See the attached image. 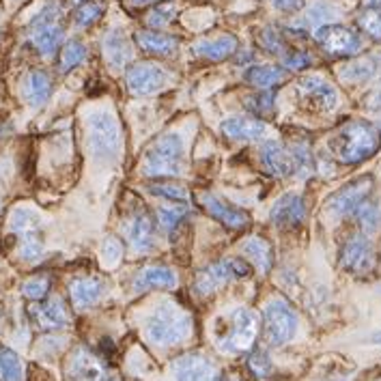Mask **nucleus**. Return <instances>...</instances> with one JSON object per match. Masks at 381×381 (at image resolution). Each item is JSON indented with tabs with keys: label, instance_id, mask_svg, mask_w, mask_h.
Here are the masks:
<instances>
[{
	"label": "nucleus",
	"instance_id": "52",
	"mask_svg": "<svg viewBox=\"0 0 381 381\" xmlns=\"http://www.w3.org/2000/svg\"><path fill=\"white\" fill-rule=\"evenodd\" d=\"M370 342H375V345H381V330L370 336Z\"/></svg>",
	"mask_w": 381,
	"mask_h": 381
},
{
	"label": "nucleus",
	"instance_id": "43",
	"mask_svg": "<svg viewBox=\"0 0 381 381\" xmlns=\"http://www.w3.org/2000/svg\"><path fill=\"white\" fill-rule=\"evenodd\" d=\"M50 291V278L48 276H37V278H30L28 282H24L22 287V293L28 297V299H44Z\"/></svg>",
	"mask_w": 381,
	"mask_h": 381
},
{
	"label": "nucleus",
	"instance_id": "21",
	"mask_svg": "<svg viewBox=\"0 0 381 381\" xmlns=\"http://www.w3.org/2000/svg\"><path fill=\"white\" fill-rule=\"evenodd\" d=\"M104 56L112 69H123L132 61V44L121 30H110L104 37Z\"/></svg>",
	"mask_w": 381,
	"mask_h": 381
},
{
	"label": "nucleus",
	"instance_id": "16",
	"mask_svg": "<svg viewBox=\"0 0 381 381\" xmlns=\"http://www.w3.org/2000/svg\"><path fill=\"white\" fill-rule=\"evenodd\" d=\"M299 95L306 99L311 106L319 108V110H334L338 104V95L334 91V87H330L323 78L319 75H306L297 82Z\"/></svg>",
	"mask_w": 381,
	"mask_h": 381
},
{
	"label": "nucleus",
	"instance_id": "15",
	"mask_svg": "<svg viewBox=\"0 0 381 381\" xmlns=\"http://www.w3.org/2000/svg\"><path fill=\"white\" fill-rule=\"evenodd\" d=\"M261 164L274 177H289L295 175V162H293V154L291 149H287L285 144H280L278 140H268L261 144Z\"/></svg>",
	"mask_w": 381,
	"mask_h": 381
},
{
	"label": "nucleus",
	"instance_id": "4",
	"mask_svg": "<svg viewBox=\"0 0 381 381\" xmlns=\"http://www.w3.org/2000/svg\"><path fill=\"white\" fill-rule=\"evenodd\" d=\"M185 168L183 140L177 134H164L146 149L142 173L146 177H179Z\"/></svg>",
	"mask_w": 381,
	"mask_h": 381
},
{
	"label": "nucleus",
	"instance_id": "9",
	"mask_svg": "<svg viewBox=\"0 0 381 381\" xmlns=\"http://www.w3.org/2000/svg\"><path fill=\"white\" fill-rule=\"evenodd\" d=\"M315 39L317 44L332 56H354L362 48L360 37L340 24H323L315 30Z\"/></svg>",
	"mask_w": 381,
	"mask_h": 381
},
{
	"label": "nucleus",
	"instance_id": "17",
	"mask_svg": "<svg viewBox=\"0 0 381 381\" xmlns=\"http://www.w3.org/2000/svg\"><path fill=\"white\" fill-rule=\"evenodd\" d=\"M270 218L276 226L280 228H289V226H297L304 222V218H306V203H304V199L299 194H285L280 196L272 211H270Z\"/></svg>",
	"mask_w": 381,
	"mask_h": 381
},
{
	"label": "nucleus",
	"instance_id": "37",
	"mask_svg": "<svg viewBox=\"0 0 381 381\" xmlns=\"http://www.w3.org/2000/svg\"><path fill=\"white\" fill-rule=\"evenodd\" d=\"M149 192L154 196H162L168 201H177V203H187V189L181 185H173V183H151Z\"/></svg>",
	"mask_w": 381,
	"mask_h": 381
},
{
	"label": "nucleus",
	"instance_id": "55",
	"mask_svg": "<svg viewBox=\"0 0 381 381\" xmlns=\"http://www.w3.org/2000/svg\"><path fill=\"white\" fill-rule=\"evenodd\" d=\"M377 291H379V293H381V285H379V289H377Z\"/></svg>",
	"mask_w": 381,
	"mask_h": 381
},
{
	"label": "nucleus",
	"instance_id": "46",
	"mask_svg": "<svg viewBox=\"0 0 381 381\" xmlns=\"http://www.w3.org/2000/svg\"><path fill=\"white\" fill-rule=\"evenodd\" d=\"M311 65V56L306 52H291L282 56L285 69H306Z\"/></svg>",
	"mask_w": 381,
	"mask_h": 381
},
{
	"label": "nucleus",
	"instance_id": "32",
	"mask_svg": "<svg viewBox=\"0 0 381 381\" xmlns=\"http://www.w3.org/2000/svg\"><path fill=\"white\" fill-rule=\"evenodd\" d=\"M24 366L18 354L7 347H0V381H22Z\"/></svg>",
	"mask_w": 381,
	"mask_h": 381
},
{
	"label": "nucleus",
	"instance_id": "51",
	"mask_svg": "<svg viewBox=\"0 0 381 381\" xmlns=\"http://www.w3.org/2000/svg\"><path fill=\"white\" fill-rule=\"evenodd\" d=\"M373 106L375 108H381V87L375 91V95H373Z\"/></svg>",
	"mask_w": 381,
	"mask_h": 381
},
{
	"label": "nucleus",
	"instance_id": "29",
	"mask_svg": "<svg viewBox=\"0 0 381 381\" xmlns=\"http://www.w3.org/2000/svg\"><path fill=\"white\" fill-rule=\"evenodd\" d=\"M287 78V71L282 67L276 65H252L246 71V80L263 91H270L272 87H278L280 82H285Z\"/></svg>",
	"mask_w": 381,
	"mask_h": 381
},
{
	"label": "nucleus",
	"instance_id": "53",
	"mask_svg": "<svg viewBox=\"0 0 381 381\" xmlns=\"http://www.w3.org/2000/svg\"><path fill=\"white\" fill-rule=\"evenodd\" d=\"M368 7H381V0H364Z\"/></svg>",
	"mask_w": 381,
	"mask_h": 381
},
{
	"label": "nucleus",
	"instance_id": "7",
	"mask_svg": "<svg viewBox=\"0 0 381 381\" xmlns=\"http://www.w3.org/2000/svg\"><path fill=\"white\" fill-rule=\"evenodd\" d=\"M263 319H265V332H268V338L272 345L282 347L289 340L295 338L299 321H297L295 311L285 299L268 301V306L263 311Z\"/></svg>",
	"mask_w": 381,
	"mask_h": 381
},
{
	"label": "nucleus",
	"instance_id": "35",
	"mask_svg": "<svg viewBox=\"0 0 381 381\" xmlns=\"http://www.w3.org/2000/svg\"><path fill=\"white\" fill-rule=\"evenodd\" d=\"M291 154H293V162H295V175L297 177H308L313 175L315 170V162H313V156L306 144H295L291 146Z\"/></svg>",
	"mask_w": 381,
	"mask_h": 381
},
{
	"label": "nucleus",
	"instance_id": "8",
	"mask_svg": "<svg viewBox=\"0 0 381 381\" xmlns=\"http://www.w3.org/2000/svg\"><path fill=\"white\" fill-rule=\"evenodd\" d=\"M250 274V265L242 258H224L218 261L209 268H205L194 282V291L199 295H211L213 291H218L220 287H224L226 282H231L235 278H244Z\"/></svg>",
	"mask_w": 381,
	"mask_h": 381
},
{
	"label": "nucleus",
	"instance_id": "50",
	"mask_svg": "<svg viewBox=\"0 0 381 381\" xmlns=\"http://www.w3.org/2000/svg\"><path fill=\"white\" fill-rule=\"evenodd\" d=\"M151 3H158V0H125V5H130V7H142V5H151Z\"/></svg>",
	"mask_w": 381,
	"mask_h": 381
},
{
	"label": "nucleus",
	"instance_id": "45",
	"mask_svg": "<svg viewBox=\"0 0 381 381\" xmlns=\"http://www.w3.org/2000/svg\"><path fill=\"white\" fill-rule=\"evenodd\" d=\"M261 46L268 50V52H274V54H282L285 52V44H282V39H280V35L278 32H274V30H263L261 32Z\"/></svg>",
	"mask_w": 381,
	"mask_h": 381
},
{
	"label": "nucleus",
	"instance_id": "6",
	"mask_svg": "<svg viewBox=\"0 0 381 381\" xmlns=\"http://www.w3.org/2000/svg\"><path fill=\"white\" fill-rule=\"evenodd\" d=\"M63 35H65V30L61 26V9L54 3L46 5L42 9V13H37L28 28L30 44L44 56H52L58 50Z\"/></svg>",
	"mask_w": 381,
	"mask_h": 381
},
{
	"label": "nucleus",
	"instance_id": "1",
	"mask_svg": "<svg viewBox=\"0 0 381 381\" xmlns=\"http://www.w3.org/2000/svg\"><path fill=\"white\" fill-rule=\"evenodd\" d=\"M381 146V132L368 121H349L330 136V151L340 164H360Z\"/></svg>",
	"mask_w": 381,
	"mask_h": 381
},
{
	"label": "nucleus",
	"instance_id": "44",
	"mask_svg": "<svg viewBox=\"0 0 381 381\" xmlns=\"http://www.w3.org/2000/svg\"><path fill=\"white\" fill-rule=\"evenodd\" d=\"M246 104L254 114H270L274 110V93H270V91L258 93L254 97H248Z\"/></svg>",
	"mask_w": 381,
	"mask_h": 381
},
{
	"label": "nucleus",
	"instance_id": "56",
	"mask_svg": "<svg viewBox=\"0 0 381 381\" xmlns=\"http://www.w3.org/2000/svg\"><path fill=\"white\" fill-rule=\"evenodd\" d=\"M114 381H117V379H114Z\"/></svg>",
	"mask_w": 381,
	"mask_h": 381
},
{
	"label": "nucleus",
	"instance_id": "54",
	"mask_svg": "<svg viewBox=\"0 0 381 381\" xmlns=\"http://www.w3.org/2000/svg\"><path fill=\"white\" fill-rule=\"evenodd\" d=\"M9 130H11L9 125H5V123H0V138H3V136H5V134L9 132Z\"/></svg>",
	"mask_w": 381,
	"mask_h": 381
},
{
	"label": "nucleus",
	"instance_id": "48",
	"mask_svg": "<svg viewBox=\"0 0 381 381\" xmlns=\"http://www.w3.org/2000/svg\"><path fill=\"white\" fill-rule=\"evenodd\" d=\"M272 5L282 13H295L304 7V0H272Z\"/></svg>",
	"mask_w": 381,
	"mask_h": 381
},
{
	"label": "nucleus",
	"instance_id": "10",
	"mask_svg": "<svg viewBox=\"0 0 381 381\" xmlns=\"http://www.w3.org/2000/svg\"><path fill=\"white\" fill-rule=\"evenodd\" d=\"M125 82L134 95H151L164 87L166 73L156 63H134L127 67Z\"/></svg>",
	"mask_w": 381,
	"mask_h": 381
},
{
	"label": "nucleus",
	"instance_id": "31",
	"mask_svg": "<svg viewBox=\"0 0 381 381\" xmlns=\"http://www.w3.org/2000/svg\"><path fill=\"white\" fill-rule=\"evenodd\" d=\"M9 224L13 228V233H18L20 237L30 235V233H39V216L28 207H18L11 213Z\"/></svg>",
	"mask_w": 381,
	"mask_h": 381
},
{
	"label": "nucleus",
	"instance_id": "30",
	"mask_svg": "<svg viewBox=\"0 0 381 381\" xmlns=\"http://www.w3.org/2000/svg\"><path fill=\"white\" fill-rule=\"evenodd\" d=\"M244 252L258 265L261 272H270L272 261H274V252H272V246L263 237H250L244 246Z\"/></svg>",
	"mask_w": 381,
	"mask_h": 381
},
{
	"label": "nucleus",
	"instance_id": "39",
	"mask_svg": "<svg viewBox=\"0 0 381 381\" xmlns=\"http://www.w3.org/2000/svg\"><path fill=\"white\" fill-rule=\"evenodd\" d=\"M175 13H177V7L173 3H162L151 9V13L146 15V24L151 28H164L173 22Z\"/></svg>",
	"mask_w": 381,
	"mask_h": 381
},
{
	"label": "nucleus",
	"instance_id": "23",
	"mask_svg": "<svg viewBox=\"0 0 381 381\" xmlns=\"http://www.w3.org/2000/svg\"><path fill=\"white\" fill-rule=\"evenodd\" d=\"M177 274L162 265H149L140 270L134 280V291H151V289H175Z\"/></svg>",
	"mask_w": 381,
	"mask_h": 381
},
{
	"label": "nucleus",
	"instance_id": "22",
	"mask_svg": "<svg viewBox=\"0 0 381 381\" xmlns=\"http://www.w3.org/2000/svg\"><path fill=\"white\" fill-rule=\"evenodd\" d=\"M24 99L32 106V108H39L44 106L50 95H52V80L50 75L42 69H32L26 78H24V87H22Z\"/></svg>",
	"mask_w": 381,
	"mask_h": 381
},
{
	"label": "nucleus",
	"instance_id": "28",
	"mask_svg": "<svg viewBox=\"0 0 381 381\" xmlns=\"http://www.w3.org/2000/svg\"><path fill=\"white\" fill-rule=\"evenodd\" d=\"M136 44L149 54H170L179 46V42L175 39L173 35L158 32V30H138L136 32Z\"/></svg>",
	"mask_w": 381,
	"mask_h": 381
},
{
	"label": "nucleus",
	"instance_id": "26",
	"mask_svg": "<svg viewBox=\"0 0 381 381\" xmlns=\"http://www.w3.org/2000/svg\"><path fill=\"white\" fill-rule=\"evenodd\" d=\"M239 44L233 35H222L218 39H205V42H199L194 46V52L203 58H209V61H224L228 56H233L237 52Z\"/></svg>",
	"mask_w": 381,
	"mask_h": 381
},
{
	"label": "nucleus",
	"instance_id": "27",
	"mask_svg": "<svg viewBox=\"0 0 381 381\" xmlns=\"http://www.w3.org/2000/svg\"><path fill=\"white\" fill-rule=\"evenodd\" d=\"M379 58L375 56H360L349 61L347 65H342L338 75L345 82H366L379 73Z\"/></svg>",
	"mask_w": 381,
	"mask_h": 381
},
{
	"label": "nucleus",
	"instance_id": "12",
	"mask_svg": "<svg viewBox=\"0 0 381 381\" xmlns=\"http://www.w3.org/2000/svg\"><path fill=\"white\" fill-rule=\"evenodd\" d=\"M175 381H218V368L203 354H185L170 366Z\"/></svg>",
	"mask_w": 381,
	"mask_h": 381
},
{
	"label": "nucleus",
	"instance_id": "42",
	"mask_svg": "<svg viewBox=\"0 0 381 381\" xmlns=\"http://www.w3.org/2000/svg\"><path fill=\"white\" fill-rule=\"evenodd\" d=\"M101 258L108 268H114V265H119L121 258H123V244L117 239V237H106L104 244H101Z\"/></svg>",
	"mask_w": 381,
	"mask_h": 381
},
{
	"label": "nucleus",
	"instance_id": "25",
	"mask_svg": "<svg viewBox=\"0 0 381 381\" xmlns=\"http://www.w3.org/2000/svg\"><path fill=\"white\" fill-rule=\"evenodd\" d=\"M71 299L75 308H89L101 299L104 295V285L95 278H78L73 280L69 287Z\"/></svg>",
	"mask_w": 381,
	"mask_h": 381
},
{
	"label": "nucleus",
	"instance_id": "13",
	"mask_svg": "<svg viewBox=\"0 0 381 381\" xmlns=\"http://www.w3.org/2000/svg\"><path fill=\"white\" fill-rule=\"evenodd\" d=\"M340 263L347 272L356 274V276H364L375 268V252H373V244L364 237H351L345 246H342L340 252Z\"/></svg>",
	"mask_w": 381,
	"mask_h": 381
},
{
	"label": "nucleus",
	"instance_id": "36",
	"mask_svg": "<svg viewBox=\"0 0 381 381\" xmlns=\"http://www.w3.org/2000/svg\"><path fill=\"white\" fill-rule=\"evenodd\" d=\"M358 22L366 35H370L373 39L381 42V7H368L366 11L360 13Z\"/></svg>",
	"mask_w": 381,
	"mask_h": 381
},
{
	"label": "nucleus",
	"instance_id": "24",
	"mask_svg": "<svg viewBox=\"0 0 381 381\" xmlns=\"http://www.w3.org/2000/svg\"><path fill=\"white\" fill-rule=\"evenodd\" d=\"M69 377L71 381H104V368L89 351L78 349L69 360Z\"/></svg>",
	"mask_w": 381,
	"mask_h": 381
},
{
	"label": "nucleus",
	"instance_id": "18",
	"mask_svg": "<svg viewBox=\"0 0 381 381\" xmlns=\"http://www.w3.org/2000/svg\"><path fill=\"white\" fill-rule=\"evenodd\" d=\"M30 317L42 330H61V327L69 325V321H71L63 299H58V297H52L46 304H37V306H32Z\"/></svg>",
	"mask_w": 381,
	"mask_h": 381
},
{
	"label": "nucleus",
	"instance_id": "20",
	"mask_svg": "<svg viewBox=\"0 0 381 381\" xmlns=\"http://www.w3.org/2000/svg\"><path fill=\"white\" fill-rule=\"evenodd\" d=\"M127 239H130L132 250L138 254H144L154 248L156 228H154V222H151V218L146 213L134 216V220L127 224Z\"/></svg>",
	"mask_w": 381,
	"mask_h": 381
},
{
	"label": "nucleus",
	"instance_id": "14",
	"mask_svg": "<svg viewBox=\"0 0 381 381\" xmlns=\"http://www.w3.org/2000/svg\"><path fill=\"white\" fill-rule=\"evenodd\" d=\"M196 201L201 203V207L211 213L218 222H222L224 226L228 228H235V231H242V228H246L250 224V216L237 207H231L228 203H224L222 199H218L216 194L211 192H201L196 196Z\"/></svg>",
	"mask_w": 381,
	"mask_h": 381
},
{
	"label": "nucleus",
	"instance_id": "34",
	"mask_svg": "<svg viewBox=\"0 0 381 381\" xmlns=\"http://www.w3.org/2000/svg\"><path fill=\"white\" fill-rule=\"evenodd\" d=\"M354 216H356V220L360 222L364 233L377 231L379 224H381V211H379V207H377L373 201H368V199L358 205V209L354 211Z\"/></svg>",
	"mask_w": 381,
	"mask_h": 381
},
{
	"label": "nucleus",
	"instance_id": "41",
	"mask_svg": "<svg viewBox=\"0 0 381 381\" xmlns=\"http://www.w3.org/2000/svg\"><path fill=\"white\" fill-rule=\"evenodd\" d=\"M185 213H187V209L185 207H160L158 209V222H160V226L164 228V231H168V233H173L175 228L181 224V220L185 218Z\"/></svg>",
	"mask_w": 381,
	"mask_h": 381
},
{
	"label": "nucleus",
	"instance_id": "2",
	"mask_svg": "<svg viewBox=\"0 0 381 381\" xmlns=\"http://www.w3.org/2000/svg\"><path fill=\"white\" fill-rule=\"evenodd\" d=\"M192 332V319L185 311L170 301H162L156 311L149 315L144 334L158 347H173L183 342Z\"/></svg>",
	"mask_w": 381,
	"mask_h": 381
},
{
	"label": "nucleus",
	"instance_id": "5",
	"mask_svg": "<svg viewBox=\"0 0 381 381\" xmlns=\"http://www.w3.org/2000/svg\"><path fill=\"white\" fill-rule=\"evenodd\" d=\"M121 130L112 112L99 110L89 117V149L97 160L112 162L121 154Z\"/></svg>",
	"mask_w": 381,
	"mask_h": 381
},
{
	"label": "nucleus",
	"instance_id": "19",
	"mask_svg": "<svg viewBox=\"0 0 381 381\" xmlns=\"http://www.w3.org/2000/svg\"><path fill=\"white\" fill-rule=\"evenodd\" d=\"M222 134L233 140H258L268 134V125L256 117H228L220 125Z\"/></svg>",
	"mask_w": 381,
	"mask_h": 381
},
{
	"label": "nucleus",
	"instance_id": "3",
	"mask_svg": "<svg viewBox=\"0 0 381 381\" xmlns=\"http://www.w3.org/2000/svg\"><path fill=\"white\" fill-rule=\"evenodd\" d=\"M258 323L252 311L235 308L216 323V342L224 354H242L252 347Z\"/></svg>",
	"mask_w": 381,
	"mask_h": 381
},
{
	"label": "nucleus",
	"instance_id": "33",
	"mask_svg": "<svg viewBox=\"0 0 381 381\" xmlns=\"http://www.w3.org/2000/svg\"><path fill=\"white\" fill-rule=\"evenodd\" d=\"M87 58V48L80 42H67L61 50V58H58V69L63 73L71 71L73 67H78L82 61Z\"/></svg>",
	"mask_w": 381,
	"mask_h": 381
},
{
	"label": "nucleus",
	"instance_id": "38",
	"mask_svg": "<svg viewBox=\"0 0 381 381\" xmlns=\"http://www.w3.org/2000/svg\"><path fill=\"white\" fill-rule=\"evenodd\" d=\"M101 13H104V5H99V3H82L73 13V22H75V26L87 28L93 22H97L101 18Z\"/></svg>",
	"mask_w": 381,
	"mask_h": 381
},
{
	"label": "nucleus",
	"instance_id": "49",
	"mask_svg": "<svg viewBox=\"0 0 381 381\" xmlns=\"http://www.w3.org/2000/svg\"><path fill=\"white\" fill-rule=\"evenodd\" d=\"M332 13H334V11H332L327 5L319 3V5H315V7L308 11V24H311V22H321V20H327Z\"/></svg>",
	"mask_w": 381,
	"mask_h": 381
},
{
	"label": "nucleus",
	"instance_id": "40",
	"mask_svg": "<svg viewBox=\"0 0 381 381\" xmlns=\"http://www.w3.org/2000/svg\"><path fill=\"white\" fill-rule=\"evenodd\" d=\"M20 256L24 261H37L42 254H44V242H42V235L39 233H30V235H24L20 237Z\"/></svg>",
	"mask_w": 381,
	"mask_h": 381
},
{
	"label": "nucleus",
	"instance_id": "47",
	"mask_svg": "<svg viewBox=\"0 0 381 381\" xmlns=\"http://www.w3.org/2000/svg\"><path fill=\"white\" fill-rule=\"evenodd\" d=\"M250 366H252V370H254L258 377H268V375L272 373V362H270V358L265 356L263 351H256V354L250 358Z\"/></svg>",
	"mask_w": 381,
	"mask_h": 381
},
{
	"label": "nucleus",
	"instance_id": "11",
	"mask_svg": "<svg viewBox=\"0 0 381 381\" xmlns=\"http://www.w3.org/2000/svg\"><path fill=\"white\" fill-rule=\"evenodd\" d=\"M370 187H373V179L370 177H360V179L347 183L345 187H340L336 194L330 196L327 209L334 216H349V213H354L358 209V205L368 199Z\"/></svg>",
	"mask_w": 381,
	"mask_h": 381
}]
</instances>
